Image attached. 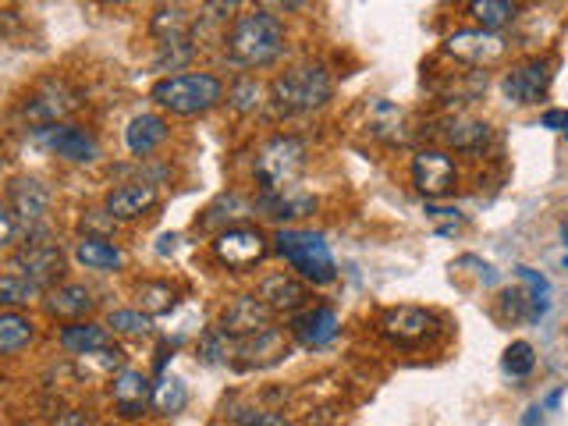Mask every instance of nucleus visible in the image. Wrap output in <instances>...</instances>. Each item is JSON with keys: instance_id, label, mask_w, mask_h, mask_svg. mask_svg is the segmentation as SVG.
I'll return each instance as SVG.
<instances>
[{"instance_id": "1", "label": "nucleus", "mask_w": 568, "mask_h": 426, "mask_svg": "<svg viewBox=\"0 0 568 426\" xmlns=\"http://www.w3.org/2000/svg\"><path fill=\"white\" fill-rule=\"evenodd\" d=\"M224 47L239 68H271L284 53V26L266 8H248L231 18Z\"/></svg>"}, {"instance_id": "2", "label": "nucleus", "mask_w": 568, "mask_h": 426, "mask_svg": "<svg viewBox=\"0 0 568 426\" xmlns=\"http://www.w3.org/2000/svg\"><path fill=\"white\" fill-rule=\"evenodd\" d=\"M331 93H334L331 71L320 61H306V64H295L274 79L271 106L277 118H295V114L320 111V106L331 100Z\"/></svg>"}, {"instance_id": "3", "label": "nucleus", "mask_w": 568, "mask_h": 426, "mask_svg": "<svg viewBox=\"0 0 568 426\" xmlns=\"http://www.w3.org/2000/svg\"><path fill=\"white\" fill-rule=\"evenodd\" d=\"M150 100L174 118H195L213 111L224 100V82L210 71H182V75H164L153 89Z\"/></svg>"}, {"instance_id": "4", "label": "nucleus", "mask_w": 568, "mask_h": 426, "mask_svg": "<svg viewBox=\"0 0 568 426\" xmlns=\"http://www.w3.org/2000/svg\"><path fill=\"white\" fill-rule=\"evenodd\" d=\"M274 248L292 263L298 281L306 284H331L337 277V263L331 256V245L320 231H298V227H281L274 235Z\"/></svg>"}, {"instance_id": "5", "label": "nucleus", "mask_w": 568, "mask_h": 426, "mask_svg": "<svg viewBox=\"0 0 568 426\" xmlns=\"http://www.w3.org/2000/svg\"><path fill=\"white\" fill-rule=\"evenodd\" d=\"M256 182L260 192H288L295 189L298 174L306 171V142L295 135L266 139L256 153Z\"/></svg>"}, {"instance_id": "6", "label": "nucleus", "mask_w": 568, "mask_h": 426, "mask_svg": "<svg viewBox=\"0 0 568 426\" xmlns=\"http://www.w3.org/2000/svg\"><path fill=\"white\" fill-rule=\"evenodd\" d=\"M213 256H217V263H224L227 271H248V266H256L271 256V242H266L260 227L235 224V227L217 231V239H213Z\"/></svg>"}, {"instance_id": "7", "label": "nucleus", "mask_w": 568, "mask_h": 426, "mask_svg": "<svg viewBox=\"0 0 568 426\" xmlns=\"http://www.w3.org/2000/svg\"><path fill=\"white\" fill-rule=\"evenodd\" d=\"M8 271L29 277L36 288H58V281L64 277V253L53 242H22L11 253Z\"/></svg>"}, {"instance_id": "8", "label": "nucleus", "mask_w": 568, "mask_h": 426, "mask_svg": "<svg viewBox=\"0 0 568 426\" xmlns=\"http://www.w3.org/2000/svg\"><path fill=\"white\" fill-rule=\"evenodd\" d=\"M36 139L43 142V146L53 153L68 160V164H97L100 160V139L82 129V124H47V129H36Z\"/></svg>"}, {"instance_id": "9", "label": "nucleus", "mask_w": 568, "mask_h": 426, "mask_svg": "<svg viewBox=\"0 0 568 426\" xmlns=\"http://www.w3.org/2000/svg\"><path fill=\"white\" fill-rule=\"evenodd\" d=\"M550 79H555V64H550L547 58H529L523 64H515L501 89H505V97L511 103H519V106H532V103H540L547 97V89H550Z\"/></svg>"}, {"instance_id": "10", "label": "nucleus", "mask_w": 568, "mask_h": 426, "mask_svg": "<svg viewBox=\"0 0 568 426\" xmlns=\"http://www.w3.org/2000/svg\"><path fill=\"white\" fill-rule=\"evenodd\" d=\"M75 106H79L75 89H71L64 79H47L26 100V118L40 124V129H47V124H61L71 111H75Z\"/></svg>"}, {"instance_id": "11", "label": "nucleus", "mask_w": 568, "mask_h": 426, "mask_svg": "<svg viewBox=\"0 0 568 426\" xmlns=\"http://www.w3.org/2000/svg\"><path fill=\"white\" fill-rule=\"evenodd\" d=\"M4 203L11 210L14 224H26L29 231H36L47 221L53 195H50V189L40 182V178H14V182L8 185V200Z\"/></svg>"}, {"instance_id": "12", "label": "nucleus", "mask_w": 568, "mask_h": 426, "mask_svg": "<svg viewBox=\"0 0 568 426\" xmlns=\"http://www.w3.org/2000/svg\"><path fill=\"white\" fill-rule=\"evenodd\" d=\"M284 355H288V345H284V334L277 327H266L253 337H227V363H235V366H245V369H253V366H274L281 363Z\"/></svg>"}, {"instance_id": "13", "label": "nucleus", "mask_w": 568, "mask_h": 426, "mask_svg": "<svg viewBox=\"0 0 568 426\" xmlns=\"http://www.w3.org/2000/svg\"><path fill=\"white\" fill-rule=\"evenodd\" d=\"M271 320H274V313L266 310V302L260 295H235L224 306L217 331L224 337H235V342H239V337H253V334H260L266 327H274Z\"/></svg>"}, {"instance_id": "14", "label": "nucleus", "mask_w": 568, "mask_h": 426, "mask_svg": "<svg viewBox=\"0 0 568 426\" xmlns=\"http://www.w3.org/2000/svg\"><path fill=\"white\" fill-rule=\"evenodd\" d=\"M448 53L473 68H490L508 53V43H505V36L487 32V29H462L448 36Z\"/></svg>"}, {"instance_id": "15", "label": "nucleus", "mask_w": 568, "mask_h": 426, "mask_svg": "<svg viewBox=\"0 0 568 426\" xmlns=\"http://www.w3.org/2000/svg\"><path fill=\"white\" fill-rule=\"evenodd\" d=\"M111 402L121 419H142L146 408L153 405V384L142 369L124 366L111 377Z\"/></svg>"}, {"instance_id": "16", "label": "nucleus", "mask_w": 568, "mask_h": 426, "mask_svg": "<svg viewBox=\"0 0 568 426\" xmlns=\"http://www.w3.org/2000/svg\"><path fill=\"white\" fill-rule=\"evenodd\" d=\"M455 160L444 150H419L413 156V182L426 195V200H437V195H448L455 185Z\"/></svg>"}, {"instance_id": "17", "label": "nucleus", "mask_w": 568, "mask_h": 426, "mask_svg": "<svg viewBox=\"0 0 568 426\" xmlns=\"http://www.w3.org/2000/svg\"><path fill=\"white\" fill-rule=\"evenodd\" d=\"M434 313L423 306H395L381 316V334L395 345H419L434 331Z\"/></svg>"}, {"instance_id": "18", "label": "nucleus", "mask_w": 568, "mask_h": 426, "mask_svg": "<svg viewBox=\"0 0 568 426\" xmlns=\"http://www.w3.org/2000/svg\"><path fill=\"white\" fill-rule=\"evenodd\" d=\"M160 203V189L153 182H124L118 189L106 192L103 200V213L111 217L114 224L118 221H139L142 213H150L153 206Z\"/></svg>"}, {"instance_id": "19", "label": "nucleus", "mask_w": 568, "mask_h": 426, "mask_svg": "<svg viewBox=\"0 0 568 426\" xmlns=\"http://www.w3.org/2000/svg\"><path fill=\"white\" fill-rule=\"evenodd\" d=\"M288 334L295 337L298 345L306 348H327L337 334H342V316H337L331 306H313V310H302L292 316Z\"/></svg>"}, {"instance_id": "20", "label": "nucleus", "mask_w": 568, "mask_h": 426, "mask_svg": "<svg viewBox=\"0 0 568 426\" xmlns=\"http://www.w3.org/2000/svg\"><path fill=\"white\" fill-rule=\"evenodd\" d=\"M434 135L444 142V146H452V150L476 153V150H484L487 142H490V124L487 121H476L469 114H448V118L437 121Z\"/></svg>"}, {"instance_id": "21", "label": "nucleus", "mask_w": 568, "mask_h": 426, "mask_svg": "<svg viewBox=\"0 0 568 426\" xmlns=\"http://www.w3.org/2000/svg\"><path fill=\"white\" fill-rule=\"evenodd\" d=\"M256 295L266 302V310H271V313H302V310H306V302H310L306 281H298L292 274H271V277H263Z\"/></svg>"}, {"instance_id": "22", "label": "nucleus", "mask_w": 568, "mask_h": 426, "mask_svg": "<svg viewBox=\"0 0 568 426\" xmlns=\"http://www.w3.org/2000/svg\"><path fill=\"white\" fill-rule=\"evenodd\" d=\"M168 135H171L168 118L139 114V118L129 121V129H124V146H129V153H135L142 160V156H150V153H156L160 146H164Z\"/></svg>"}, {"instance_id": "23", "label": "nucleus", "mask_w": 568, "mask_h": 426, "mask_svg": "<svg viewBox=\"0 0 568 426\" xmlns=\"http://www.w3.org/2000/svg\"><path fill=\"white\" fill-rule=\"evenodd\" d=\"M58 345L71 355V359H82V355H93L111 345V331L103 324H93V320H75V324H64L58 331Z\"/></svg>"}, {"instance_id": "24", "label": "nucleus", "mask_w": 568, "mask_h": 426, "mask_svg": "<svg viewBox=\"0 0 568 426\" xmlns=\"http://www.w3.org/2000/svg\"><path fill=\"white\" fill-rule=\"evenodd\" d=\"M43 306L50 316H61V320H68V324H75V320H82L89 310L97 306V298L85 284H58V288H50L43 295Z\"/></svg>"}, {"instance_id": "25", "label": "nucleus", "mask_w": 568, "mask_h": 426, "mask_svg": "<svg viewBox=\"0 0 568 426\" xmlns=\"http://www.w3.org/2000/svg\"><path fill=\"white\" fill-rule=\"evenodd\" d=\"M256 210L263 217L271 221H292V217H306V213L316 210V200L298 189H288V192H260L256 200Z\"/></svg>"}, {"instance_id": "26", "label": "nucleus", "mask_w": 568, "mask_h": 426, "mask_svg": "<svg viewBox=\"0 0 568 426\" xmlns=\"http://www.w3.org/2000/svg\"><path fill=\"white\" fill-rule=\"evenodd\" d=\"M75 260L85 266V271H100V274H111V271H121V263H124V253L114 245V242H106L100 235H82L75 242Z\"/></svg>"}, {"instance_id": "27", "label": "nucleus", "mask_w": 568, "mask_h": 426, "mask_svg": "<svg viewBox=\"0 0 568 426\" xmlns=\"http://www.w3.org/2000/svg\"><path fill=\"white\" fill-rule=\"evenodd\" d=\"M36 324L18 310H0V355H18L32 345Z\"/></svg>"}, {"instance_id": "28", "label": "nucleus", "mask_w": 568, "mask_h": 426, "mask_svg": "<svg viewBox=\"0 0 568 426\" xmlns=\"http://www.w3.org/2000/svg\"><path fill=\"white\" fill-rule=\"evenodd\" d=\"M47 292L36 288V284L22 274L14 271H4L0 274V310H26L32 302H40Z\"/></svg>"}, {"instance_id": "29", "label": "nucleus", "mask_w": 568, "mask_h": 426, "mask_svg": "<svg viewBox=\"0 0 568 426\" xmlns=\"http://www.w3.org/2000/svg\"><path fill=\"white\" fill-rule=\"evenodd\" d=\"M150 32L156 36L160 43L168 40H185V36H192V14L174 4V8H156V14L150 18Z\"/></svg>"}, {"instance_id": "30", "label": "nucleus", "mask_w": 568, "mask_h": 426, "mask_svg": "<svg viewBox=\"0 0 568 426\" xmlns=\"http://www.w3.org/2000/svg\"><path fill=\"white\" fill-rule=\"evenodd\" d=\"M224 416L235 426H288V416L277 413V408H256L245 402H227Z\"/></svg>"}, {"instance_id": "31", "label": "nucleus", "mask_w": 568, "mask_h": 426, "mask_svg": "<svg viewBox=\"0 0 568 426\" xmlns=\"http://www.w3.org/2000/svg\"><path fill=\"white\" fill-rule=\"evenodd\" d=\"M469 11L487 32H497L501 26H511L515 18H519V4H508V0H473Z\"/></svg>"}, {"instance_id": "32", "label": "nucleus", "mask_w": 568, "mask_h": 426, "mask_svg": "<svg viewBox=\"0 0 568 426\" xmlns=\"http://www.w3.org/2000/svg\"><path fill=\"white\" fill-rule=\"evenodd\" d=\"M121 363H124L121 348L106 345V348H100V352H93V355H82V359H79V373H82V377H103V381H111L114 373L124 369Z\"/></svg>"}, {"instance_id": "33", "label": "nucleus", "mask_w": 568, "mask_h": 426, "mask_svg": "<svg viewBox=\"0 0 568 426\" xmlns=\"http://www.w3.org/2000/svg\"><path fill=\"white\" fill-rule=\"evenodd\" d=\"M139 306L146 316H156V313H168L174 306V288L168 281H142L139 284Z\"/></svg>"}, {"instance_id": "34", "label": "nucleus", "mask_w": 568, "mask_h": 426, "mask_svg": "<svg viewBox=\"0 0 568 426\" xmlns=\"http://www.w3.org/2000/svg\"><path fill=\"white\" fill-rule=\"evenodd\" d=\"M185 402H189V390H185V384L178 381V377H164L160 384H153V405H156V413L174 416V413H182Z\"/></svg>"}, {"instance_id": "35", "label": "nucleus", "mask_w": 568, "mask_h": 426, "mask_svg": "<svg viewBox=\"0 0 568 426\" xmlns=\"http://www.w3.org/2000/svg\"><path fill=\"white\" fill-rule=\"evenodd\" d=\"M227 100H231V106H235L239 114H253L263 106V85L253 75H242V79L231 82Z\"/></svg>"}, {"instance_id": "36", "label": "nucleus", "mask_w": 568, "mask_h": 426, "mask_svg": "<svg viewBox=\"0 0 568 426\" xmlns=\"http://www.w3.org/2000/svg\"><path fill=\"white\" fill-rule=\"evenodd\" d=\"M532 366H537V352H532L529 342H511L501 355V369L508 373V377L523 381L532 373Z\"/></svg>"}, {"instance_id": "37", "label": "nucleus", "mask_w": 568, "mask_h": 426, "mask_svg": "<svg viewBox=\"0 0 568 426\" xmlns=\"http://www.w3.org/2000/svg\"><path fill=\"white\" fill-rule=\"evenodd\" d=\"M106 331L142 337V334L153 331V316H146L142 310H114L111 316H106Z\"/></svg>"}, {"instance_id": "38", "label": "nucleus", "mask_w": 568, "mask_h": 426, "mask_svg": "<svg viewBox=\"0 0 568 426\" xmlns=\"http://www.w3.org/2000/svg\"><path fill=\"white\" fill-rule=\"evenodd\" d=\"M195 58V40L185 36V40H168V43H156V68L164 71L171 64V71H178L182 64H189Z\"/></svg>"}, {"instance_id": "39", "label": "nucleus", "mask_w": 568, "mask_h": 426, "mask_svg": "<svg viewBox=\"0 0 568 426\" xmlns=\"http://www.w3.org/2000/svg\"><path fill=\"white\" fill-rule=\"evenodd\" d=\"M526 302H529V298H526L519 288H511V292H505V295H501V310H505L511 320H529Z\"/></svg>"}, {"instance_id": "40", "label": "nucleus", "mask_w": 568, "mask_h": 426, "mask_svg": "<svg viewBox=\"0 0 568 426\" xmlns=\"http://www.w3.org/2000/svg\"><path fill=\"white\" fill-rule=\"evenodd\" d=\"M14 231H18V224L11 217V210H8L4 200H0V248H8L14 242Z\"/></svg>"}, {"instance_id": "41", "label": "nucleus", "mask_w": 568, "mask_h": 426, "mask_svg": "<svg viewBox=\"0 0 568 426\" xmlns=\"http://www.w3.org/2000/svg\"><path fill=\"white\" fill-rule=\"evenodd\" d=\"M50 426H100V423L89 413H82V408H68V413H61Z\"/></svg>"}, {"instance_id": "42", "label": "nucleus", "mask_w": 568, "mask_h": 426, "mask_svg": "<svg viewBox=\"0 0 568 426\" xmlns=\"http://www.w3.org/2000/svg\"><path fill=\"white\" fill-rule=\"evenodd\" d=\"M540 124L550 132H568V111H558V106H555V111H544Z\"/></svg>"}, {"instance_id": "43", "label": "nucleus", "mask_w": 568, "mask_h": 426, "mask_svg": "<svg viewBox=\"0 0 568 426\" xmlns=\"http://www.w3.org/2000/svg\"><path fill=\"white\" fill-rule=\"evenodd\" d=\"M540 416H544V405H532V408H526V413H523L519 426H540Z\"/></svg>"}, {"instance_id": "44", "label": "nucleus", "mask_w": 568, "mask_h": 426, "mask_svg": "<svg viewBox=\"0 0 568 426\" xmlns=\"http://www.w3.org/2000/svg\"><path fill=\"white\" fill-rule=\"evenodd\" d=\"M558 402H561V390H555V395H547L544 405H547V408H558Z\"/></svg>"}, {"instance_id": "45", "label": "nucleus", "mask_w": 568, "mask_h": 426, "mask_svg": "<svg viewBox=\"0 0 568 426\" xmlns=\"http://www.w3.org/2000/svg\"><path fill=\"white\" fill-rule=\"evenodd\" d=\"M561 239H565V245H568V224L561 227Z\"/></svg>"}, {"instance_id": "46", "label": "nucleus", "mask_w": 568, "mask_h": 426, "mask_svg": "<svg viewBox=\"0 0 568 426\" xmlns=\"http://www.w3.org/2000/svg\"><path fill=\"white\" fill-rule=\"evenodd\" d=\"M565 271H568V256H565Z\"/></svg>"}]
</instances>
